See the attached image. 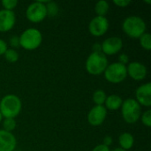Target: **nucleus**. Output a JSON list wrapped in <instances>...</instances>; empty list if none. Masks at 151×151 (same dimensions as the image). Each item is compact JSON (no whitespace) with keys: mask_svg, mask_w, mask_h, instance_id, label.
I'll list each match as a JSON object with an SVG mask.
<instances>
[{"mask_svg":"<svg viewBox=\"0 0 151 151\" xmlns=\"http://www.w3.org/2000/svg\"><path fill=\"white\" fill-rule=\"evenodd\" d=\"M21 111V101L15 95H7L0 101V112L5 119H14Z\"/></svg>","mask_w":151,"mask_h":151,"instance_id":"obj_1","label":"nucleus"},{"mask_svg":"<svg viewBox=\"0 0 151 151\" xmlns=\"http://www.w3.org/2000/svg\"><path fill=\"white\" fill-rule=\"evenodd\" d=\"M123 31L131 38H140L146 31L145 21L138 16H129L122 24Z\"/></svg>","mask_w":151,"mask_h":151,"instance_id":"obj_2","label":"nucleus"},{"mask_svg":"<svg viewBox=\"0 0 151 151\" xmlns=\"http://www.w3.org/2000/svg\"><path fill=\"white\" fill-rule=\"evenodd\" d=\"M107 57L103 52H92L86 61V70L92 75L104 73L108 66Z\"/></svg>","mask_w":151,"mask_h":151,"instance_id":"obj_3","label":"nucleus"},{"mask_svg":"<svg viewBox=\"0 0 151 151\" xmlns=\"http://www.w3.org/2000/svg\"><path fill=\"white\" fill-rule=\"evenodd\" d=\"M121 113L127 123L134 124L139 120L142 115V108L135 99L127 98L123 101L121 105Z\"/></svg>","mask_w":151,"mask_h":151,"instance_id":"obj_4","label":"nucleus"},{"mask_svg":"<svg viewBox=\"0 0 151 151\" xmlns=\"http://www.w3.org/2000/svg\"><path fill=\"white\" fill-rule=\"evenodd\" d=\"M19 46L27 50H33L41 45L42 35L36 28H27L19 35Z\"/></svg>","mask_w":151,"mask_h":151,"instance_id":"obj_5","label":"nucleus"},{"mask_svg":"<svg viewBox=\"0 0 151 151\" xmlns=\"http://www.w3.org/2000/svg\"><path fill=\"white\" fill-rule=\"evenodd\" d=\"M127 76V66L119 62L108 65L104 71V77L111 83H120L126 80Z\"/></svg>","mask_w":151,"mask_h":151,"instance_id":"obj_6","label":"nucleus"},{"mask_svg":"<svg viewBox=\"0 0 151 151\" xmlns=\"http://www.w3.org/2000/svg\"><path fill=\"white\" fill-rule=\"evenodd\" d=\"M26 16L27 19L33 23H39L42 21L47 16L45 4L39 1L30 4L27 8Z\"/></svg>","mask_w":151,"mask_h":151,"instance_id":"obj_7","label":"nucleus"},{"mask_svg":"<svg viewBox=\"0 0 151 151\" xmlns=\"http://www.w3.org/2000/svg\"><path fill=\"white\" fill-rule=\"evenodd\" d=\"M109 28V21L106 17L96 16L91 19L88 25V30L94 36L99 37L104 35Z\"/></svg>","mask_w":151,"mask_h":151,"instance_id":"obj_8","label":"nucleus"},{"mask_svg":"<svg viewBox=\"0 0 151 151\" xmlns=\"http://www.w3.org/2000/svg\"><path fill=\"white\" fill-rule=\"evenodd\" d=\"M123 47V42L121 38L117 36H112L105 39L101 44L102 52L106 55H114L120 51Z\"/></svg>","mask_w":151,"mask_h":151,"instance_id":"obj_9","label":"nucleus"},{"mask_svg":"<svg viewBox=\"0 0 151 151\" xmlns=\"http://www.w3.org/2000/svg\"><path fill=\"white\" fill-rule=\"evenodd\" d=\"M107 116V110L103 105L94 106L88 114V121L91 126L97 127L104 123Z\"/></svg>","mask_w":151,"mask_h":151,"instance_id":"obj_10","label":"nucleus"},{"mask_svg":"<svg viewBox=\"0 0 151 151\" xmlns=\"http://www.w3.org/2000/svg\"><path fill=\"white\" fill-rule=\"evenodd\" d=\"M136 101L140 105L150 107L151 105V83L147 82L140 86L135 92Z\"/></svg>","mask_w":151,"mask_h":151,"instance_id":"obj_11","label":"nucleus"},{"mask_svg":"<svg viewBox=\"0 0 151 151\" xmlns=\"http://www.w3.org/2000/svg\"><path fill=\"white\" fill-rule=\"evenodd\" d=\"M127 75L134 81H142L146 78L148 71L146 66L140 62H131L127 67Z\"/></svg>","mask_w":151,"mask_h":151,"instance_id":"obj_12","label":"nucleus"},{"mask_svg":"<svg viewBox=\"0 0 151 151\" xmlns=\"http://www.w3.org/2000/svg\"><path fill=\"white\" fill-rule=\"evenodd\" d=\"M16 17L13 11L0 10V32L10 31L15 25Z\"/></svg>","mask_w":151,"mask_h":151,"instance_id":"obj_13","label":"nucleus"},{"mask_svg":"<svg viewBox=\"0 0 151 151\" xmlns=\"http://www.w3.org/2000/svg\"><path fill=\"white\" fill-rule=\"evenodd\" d=\"M16 145V138L12 133L0 130V151H14Z\"/></svg>","mask_w":151,"mask_h":151,"instance_id":"obj_14","label":"nucleus"},{"mask_svg":"<svg viewBox=\"0 0 151 151\" xmlns=\"http://www.w3.org/2000/svg\"><path fill=\"white\" fill-rule=\"evenodd\" d=\"M105 108L106 110L109 109L111 111H116L121 108V105L123 104V99L117 95H111L106 97L105 100Z\"/></svg>","mask_w":151,"mask_h":151,"instance_id":"obj_15","label":"nucleus"},{"mask_svg":"<svg viewBox=\"0 0 151 151\" xmlns=\"http://www.w3.org/2000/svg\"><path fill=\"white\" fill-rule=\"evenodd\" d=\"M119 142L122 150H130L134 143V136L130 133H123L120 134L119 138Z\"/></svg>","mask_w":151,"mask_h":151,"instance_id":"obj_16","label":"nucleus"},{"mask_svg":"<svg viewBox=\"0 0 151 151\" xmlns=\"http://www.w3.org/2000/svg\"><path fill=\"white\" fill-rule=\"evenodd\" d=\"M110 8V4L107 1L105 0H100L96 4L95 6V11L97 14V16H102V17H105V15L107 14L108 11Z\"/></svg>","mask_w":151,"mask_h":151,"instance_id":"obj_17","label":"nucleus"},{"mask_svg":"<svg viewBox=\"0 0 151 151\" xmlns=\"http://www.w3.org/2000/svg\"><path fill=\"white\" fill-rule=\"evenodd\" d=\"M106 97V94L104 90L97 89L93 94V102L96 104V105H103L105 103Z\"/></svg>","mask_w":151,"mask_h":151,"instance_id":"obj_18","label":"nucleus"},{"mask_svg":"<svg viewBox=\"0 0 151 151\" xmlns=\"http://www.w3.org/2000/svg\"><path fill=\"white\" fill-rule=\"evenodd\" d=\"M140 44L141 46L146 50H151V35L150 33H144L140 37Z\"/></svg>","mask_w":151,"mask_h":151,"instance_id":"obj_19","label":"nucleus"},{"mask_svg":"<svg viewBox=\"0 0 151 151\" xmlns=\"http://www.w3.org/2000/svg\"><path fill=\"white\" fill-rule=\"evenodd\" d=\"M45 6H46V11H47V16L54 17L58 14V5L57 4V3H55L53 1H49L45 4Z\"/></svg>","mask_w":151,"mask_h":151,"instance_id":"obj_20","label":"nucleus"},{"mask_svg":"<svg viewBox=\"0 0 151 151\" xmlns=\"http://www.w3.org/2000/svg\"><path fill=\"white\" fill-rule=\"evenodd\" d=\"M4 55L5 59L10 63H15L19 59V53L13 49H8Z\"/></svg>","mask_w":151,"mask_h":151,"instance_id":"obj_21","label":"nucleus"},{"mask_svg":"<svg viewBox=\"0 0 151 151\" xmlns=\"http://www.w3.org/2000/svg\"><path fill=\"white\" fill-rule=\"evenodd\" d=\"M4 130L6 132H12L16 127V121L14 119H5L3 122Z\"/></svg>","mask_w":151,"mask_h":151,"instance_id":"obj_22","label":"nucleus"},{"mask_svg":"<svg viewBox=\"0 0 151 151\" xmlns=\"http://www.w3.org/2000/svg\"><path fill=\"white\" fill-rule=\"evenodd\" d=\"M18 4L17 0H3L2 5L4 7V10L12 11Z\"/></svg>","mask_w":151,"mask_h":151,"instance_id":"obj_23","label":"nucleus"},{"mask_svg":"<svg viewBox=\"0 0 151 151\" xmlns=\"http://www.w3.org/2000/svg\"><path fill=\"white\" fill-rule=\"evenodd\" d=\"M142 122L147 127H151V111L148 110L142 115Z\"/></svg>","mask_w":151,"mask_h":151,"instance_id":"obj_24","label":"nucleus"},{"mask_svg":"<svg viewBox=\"0 0 151 151\" xmlns=\"http://www.w3.org/2000/svg\"><path fill=\"white\" fill-rule=\"evenodd\" d=\"M10 42V45L12 47V48H18L19 46V39L17 35H13L10 38L9 40Z\"/></svg>","mask_w":151,"mask_h":151,"instance_id":"obj_25","label":"nucleus"},{"mask_svg":"<svg viewBox=\"0 0 151 151\" xmlns=\"http://www.w3.org/2000/svg\"><path fill=\"white\" fill-rule=\"evenodd\" d=\"M119 64H122L124 65H126L127 64H128L129 63V57H128V55L127 54H125V53L119 55Z\"/></svg>","mask_w":151,"mask_h":151,"instance_id":"obj_26","label":"nucleus"},{"mask_svg":"<svg viewBox=\"0 0 151 151\" xmlns=\"http://www.w3.org/2000/svg\"><path fill=\"white\" fill-rule=\"evenodd\" d=\"M130 0H113V4L119 7H127L128 4H130Z\"/></svg>","mask_w":151,"mask_h":151,"instance_id":"obj_27","label":"nucleus"},{"mask_svg":"<svg viewBox=\"0 0 151 151\" xmlns=\"http://www.w3.org/2000/svg\"><path fill=\"white\" fill-rule=\"evenodd\" d=\"M7 50H8V47H7L6 42L4 40L0 39V56L4 55Z\"/></svg>","mask_w":151,"mask_h":151,"instance_id":"obj_28","label":"nucleus"},{"mask_svg":"<svg viewBox=\"0 0 151 151\" xmlns=\"http://www.w3.org/2000/svg\"><path fill=\"white\" fill-rule=\"evenodd\" d=\"M92 151H111V150H110L109 147H107V146H105V145H104V144H99V145H97L96 147H95Z\"/></svg>","mask_w":151,"mask_h":151,"instance_id":"obj_29","label":"nucleus"},{"mask_svg":"<svg viewBox=\"0 0 151 151\" xmlns=\"http://www.w3.org/2000/svg\"><path fill=\"white\" fill-rule=\"evenodd\" d=\"M112 142H113V140H112L111 136L107 135V136H105V137L104 138V145H105V146H107V147L111 146V145L112 144Z\"/></svg>","mask_w":151,"mask_h":151,"instance_id":"obj_30","label":"nucleus"},{"mask_svg":"<svg viewBox=\"0 0 151 151\" xmlns=\"http://www.w3.org/2000/svg\"><path fill=\"white\" fill-rule=\"evenodd\" d=\"M112 151H127V150H122L121 148H118V149H115V150H113Z\"/></svg>","mask_w":151,"mask_h":151,"instance_id":"obj_31","label":"nucleus"},{"mask_svg":"<svg viewBox=\"0 0 151 151\" xmlns=\"http://www.w3.org/2000/svg\"><path fill=\"white\" fill-rule=\"evenodd\" d=\"M2 119H3V116H2V114H1V112H0V122L2 121Z\"/></svg>","mask_w":151,"mask_h":151,"instance_id":"obj_32","label":"nucleus"},{"mask_svg":"<svg viewBox=\"0 0 151 151\" xmlns=\"http://www.w3.org/2000/svg\"><path fill=\"white\" fill-rule=\"evenodd\" d=\"M145 3H148V4H150L151 3V1H144Z\"/></svg>","mask_w":151,"mask_h":151,"instance_id":"obj_33","label":"nucleus"},{"mask_svg":"<svg viewBox=\"0 0 151 151\" xmlns=\"http://www.w3.org/2000/svg\"><path fill=\"white\" fill-rule=\"evenodd\" d=\"M14 151H19V150H14Z\"/></svg>","mask_w":151,"mask_h":151,"instance_id":"obj_34","label":"nucleus"}]
</instances>
